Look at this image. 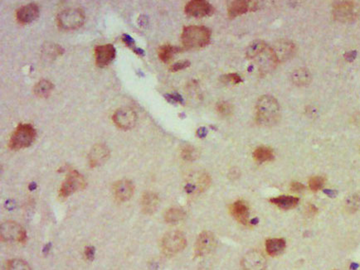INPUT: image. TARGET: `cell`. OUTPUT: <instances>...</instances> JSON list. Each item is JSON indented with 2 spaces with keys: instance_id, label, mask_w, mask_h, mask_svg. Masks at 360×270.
I'll return each mask as SVG.
<instances>
[{
  "instance_id": "6da1fadb",
  "label": "cell",
  "mask_w": 360,
  "mask_h": 270,
  "mask_svg": "<svg viewBox=\"0 0 360 270\" xmlns=\"http://www.w3.org/2000/svg\"><path fill=\"white\" fill-rule=\"evenodd\" d=\"M256 118L257 123L263 126H272L281 118L279 103L271 96H262L256 105Z\"/></svg>"
},
{
  "instance_id": "7a4b0ae2",
  "label": "cell",
  "mask_w": 360,
  "mask_h": 270,
  "mask_svg": "<svg viewBox=\"0 0 360 270\" xmlns=\"http://www.w3.org/2000/svg\"><path fill=\"white\" fill-rule=\"evenodd\" d=\"M211 30L204 26H188L182 32L181 42L185 49H200L209 44Z\"/></svg>"
},
{
  "instance_id": "3957f363",
  "label": "cell",
  "mask_w": 360,
  "mask_h": 270,
  "mask_svg": "<svg viewBox=\"0 0 360 270\" xmlns=\"http://www.w3.org/2000/svg\"><path fill=\"white\" fill-rule=\"evenodd\" d=\"M36 138V130L30 124H20L16 128L9 140L12 150H20L30 147Z\"/></svg>"
},
{
  "instance_id": "277c9868",
  "label": "cell",
  "mask_w": 360,
  "mask_h": 270,
  "mask_svg": "<svg viewBox=\"0 0 360 270\" xmlns=\"http://www.w3.org/2000/svg\"><path fill=\"white\" fill-rule=\"evenodd\" d=\"M187 245L184 233L179 230H173L166 233L162 238V252L168 257H172L181 252Z\"/></svg>"
},
{
  "instance_id": "5b68a950",
  "label": "cell",
  "mask_w": 360,
  "mask_h": 270,
  "mask_svg": "<svg viewBox=\"0 0 360 270\" xmlns=\"http://www.w3.org/2000/svg\"><path fill=\"white\" fill-rule=\"evenodd\" d=\"M85 18V14L81 9H65L57 16V23L61 29L70 31L81 27Z\"/></svg>"
},
{
  "instance_id": "8992f818",
  "label": "cell",
  "mask_w": 360,
  "mask_h": 270,
  "mask_svg": "<svg viewBox=\"0 0 360 270\" xmlns=\"http://www.w3.org/2000/svg\"><path fill=\"white\" fill-rule=\"evenodd\" d=\"M87 183L82 175L77 171L72 170L68 172L65 181L63 182L59 191V196L62 198H67L77 191L83 190Z\"/></svg>"
},
{
  "instance_id": "52a82bcc",
  "label": "cell",
  "mask_w": 360,
  "mask_h": 270,
  "mask_svg": "<svg viewBox=\"0 0 360 270\" xmlns=\"http://www.w3.org/2000/svg\"><path fill=\"white\" fill-rule=\"evenodd\" d=\"M0 237L5 242H19L25 243L27 239L26 231L23 228L14 221H6L1 225Z\"/></svg>"
},
{
  "instance_id": "ba28073f",
  "label": "cell",
  "mask_w": 360,
  "mask_h": 270,
  "mask_svg": "<svg viewBox=\"0 0 360 270\" xmlns=\"http://www.w3.org/2000/svg\"><path fill=\"white\" fill-rule=\"evenodd\" d=\"M334 18L340 22L353 21L356 18L357 10L355 4L352 1H339L333 6Z\"/></svg>"
},
{
  "instance_id": "9c48e42d",
  "label": "cell",
  "mask_w": 360,
  "mask_h": 270,
  "mask_svg": "<svg viewBox=\"0 0 360 270\" xmlns=\"http://www.w3.org/2000/svg\"><path fill=\"white\" fill-rule=\"evenodd\" d=\"M112 118L115 125L121 130H129L136 124L137 114L132 109L123 107L115 112Z\"/></svg>"
},
{
  "instance_id": "30bf717a",
  "label": "cell",
  "mask_w": 360,
  "mask_h": 270,
  "mask_svg": "<svg viewBox=\"0 0 360 270\" xmlns=\"http://www.w3.org/2000/svg\"><path fill=\"white\" fill-rule=\"evenodd\" d=\"M185 14L195 18L209 17L214 14L215 9L210 3L204 0H192L186 5Z\"/></svg>"
},
{
  "instance_id": "8fae6325",
  "label": "cell",
  "mask_w": 360,
  "mask_h": 270,
  "mask_svg": "<svg viewBox=\"0 0 360 270\" xmlns=\"http://www.w3.org/2000/svg\"><path fill=\"white\" fill-rule=\"evenodd\" d=\"M216 238L210 231H204L199 234L195 246L196 257L205 256L210 254L216 247Z\"/></svg>"
},
{
  "instance_id": "7c38bea8",
  "label": "cell",
  "mask_w": 360,
  "mask_h": 270,
  "mask_svg": "<svg viewBox=\"0 0 360 270\" xmlns=\"http://www.w3.org/2000/svg\"><path fill=\"white\" fill-rule=\"evenodd\" d=\"M273 57L275 59V63H284L293 56L295 52V46L294 43L289 41H279L270 47Z\"/></svg>"
},
{
  "instance_id": "4fadbf2b",
  "label": "cell",
  "mask_w": 360,
  "mask_h": 270,
  "mask_svg": "<svg viewBox=\"0 0 360 270\" xmlns=\"http://www.w3.org/2000/svg\"><path fill=\"white\" fill-rule=\"evenodd\" d=\"M242 267L243 270H265L266 268V258L258 250H251L242 258Z\"/></svg>"
},
{
  "instance_id": "5bb4252c",
  "label": "cell",
  "mask_w": 360,
  "mask_h": 270,
  "mask_svg": "<svg viewBox=\"0 0 360 270\" xmlns=\"http://www.w3.org/2000/svg\"><path fill=\"white\" fill-rule=\"evenodd\" d=\"M116 56L117 49L114 45H100L95 48L96 63L98 67H104L109 65L116 58Z\"/></svg>"
},
{
  "instance_id": "9a60e30c",
  "label": "cell",
  "mask_w": 360,
  "mask_h": 270,
  "mask_svg": "<svg viewBox=\"0 0 360 270\" xmlns=\"http://www.w3.org/2000/svg\"><path fill=\"white\" fill-rule=\"evenodd\" d=\"M257 2L235 0L228 3V14L230 18H234L237 16L242 15L248 11H254L257 9Z\"/></svg>"
},
{
  "instance_id": "2e32d148",
  "label": "cell",
  "mask_w": 360,
  "mask_h": 270,
  "mask_svg": "<svg viewBox=\"0 0 360 270\" xmlns=\"http://www.w3.org/2000/svg\"><path fill=\"white\" fill-rule=\"evenodd\" d=\"M134 192V186L132 182L123 179L117 182L113 186V194L117 201L124 202L132 197Z\"/></svg>"
},
{
  "instance_id": "e0dca14e",
  "label": "cell",
  "mask_w": 360,
  "mask_h": 270,
  "mask_svg": "<svg viewBox=\"0 0 360 270\" xmlns=\"http://www.w3.org/2000/svg\"><path fill=\"white\" fill-rule=\"evenodd\" d=\"M110 157V150L105 144L98 143L90 151L89 164L92 168H97L103 165Z\"/></svg>"
},
{
  "instance_id": "ac0fdd59",
  "label": "cell",
  "mask_w": 360,
  "mask_h": 270,
  "mask_svg": "<svg viewBox=\"0 0 360 270\" xmlns=\"http://www.w3.org/2000/svg\"><path fill=\"white\" fill-rule=\"evenodd\" d=\"M39 16V8L36 4L24 5L16 11V18L21 24H27L36 20Z\"/></svg>"
},
{
  "instance_id": "d6986e66",
  "label": "cell",
  "mask_w": 360,
  "mask_h": 270,
  "mask_svg": "<svg viewBox=\"0 0 360 270\" xmlns=\"http://www.w3.org/2000/svg\"><path fill=\"white\" fill-rule=\"evenodd\" d=\"M159 198L152 192H146L141 197V211L146 215H151L159 207Z\"/></svg>"
},
{
  "instance_id": "ffe728a7",
  "label": "cell",
  "mask_w": 360,
  "mask_h": 270,
  "mask_svg": "<svg viewBox=\"0 0 360 270\" xmlns=\"http://www.w3.org/2000/svg\"><path fill=\"white\" fill-rule=\"evenodd\" d=\"M231 213L240 223L246 226L248 224L249 208L243 201H237L231 205Z\"/></svg>"
},
{
  "instance_id": "44dd1931",
  "label": "cell",
  "mask_w": 360,
  "mask_h": 270,
  "mask_svg": "<svg viewBox=\"0 0 360 270\" xmlns=\"http://www.w3.org/2000/svg\"><path fill=\"white\" fill-rule=\"evenodd\" d=\"M287 242L282 238H273L266 241V252L271 256H278L284 251Z\"/></svg>"
},
{
  "instance_id": "7402d4cb",
  "label": "cell",
  "mask_w": 360,
  "mask_h": 270,
  "mask_svg": "<svg viewBox=\"0 0 360 270\" xmlns=\"http://www.w3.org/2000/svg\"><path fill=\"white\" fill-rule=\"evenodd\" d=\"M271 203L276 205L282 210H291L296 207L299 204V198L292 196H280L270 199Z\"/></svg>"
},
{
  "instance_id": "603a6c76",
  "label": "cell",
  "mask_w": 360,
  "mask_h": 270,
  "mask_svg": "<svg viewBox=\"0 0 360 270\" xmlns=\"http://www.w3.org/2000/svg\"><path fill=\"white\" fill-rule=\"evenodd\" d=\"M311 72L307 68H300V69L295 70L292 73L291 76V80L293 81L294 84L296 85H307L311 83Z\"/></svg>"
},
{
  "instance_id": "cb8c5ba5",
  "label": "cell",
  "mask_w": 360,
  "mask_h": 270,
  "mask_svg": "<svg viewBox=\"0 0 360 270\" xmlns=\"http://www.w3.org/2000/svg\"><path fill=\"white\" fill-rule=\"evenodd\" d=\"M54 85L48 80H41L34 85V93L40 98H47L53 91Z\"/></svg>"
},
{
  "instance_id": "d4e9b609",
  "label": "cell",
  "mask_w": 360,
  "mask_h": 270,
  "mask_svg": "<svg viewBox=\"0 0 360 270\" xmlns=\"http://www.w3.org/2000/svg\"><path fill=\"white\" fill-rule=\"evenodd\" d=\"M267 45L262 40H256L251 43L246 51V56L247 59L257 58L261 54L263 53L267 49Z\"/></svg>"
},
{
  "instance_id": "484cf974",
  "label": "cell",
  "mask_w": 360,
  "mask_h": 270,
  "mask_svg": "<svg viewBox=\"0 0 360 270\" xmlns=\"http://www.w3.org/2000/svg\"><path fill=\"white\" fill-rule=\"evenodd\" d=\"M179 51H181V48L174 47L172 45L165 44L159 47L158 55L161 62L163 63H168L172 60L173 56Z\"/></svg>"
},
{
  "instance_id": "4316f807",
  "label": "cell",
  "mask_w": 360,
  "mask_h": 270,
  "mask_svg": "<svg viewBox=\"0 0 360 270\" xmlns=\"http://www.w3.org/2000/svg\"><path fill=\"white\" fill-rule=\"evenodd\" d=\"M253 158L258 163H265V162L272 161L275 156H274V153L271 148L265 147V146H261V147L256 148L255 151L253 152Z\"/></svg>"
},
{
  "instance_id": "83f0119b",
  "label": "cell",
  "mask_w": 360,
  "mask_h": 270,
  "mask_svg": "<svg viewBox=\"0 0 360 270\" xmlns=\"http://www.w3.org/2000/svg\"><path fill=\"white\" fill-rule=\"evenodd\" d=\"M186 213L184 211L179 208H171L167 211L164 215V220L169 224H176L183 221L185 218Z\"/></svg>"
},
{
  "instance_id": "f1b7e54d",
  "label": "cell",
  "mask_w": 360,
  "mask_h": 270,
  "mask_svg": "<svg viewBox=\"0 0 360 270\" xmlns=\"http://www.w3.org/2000/svg\"><path fill=\"white\" fill-rule=\"evenodd\" d=\"M360 208V197L358 195L349 196L345 201V209L349 213H355Z\"/></svg>"
},
{
  "instance_id": "f546056e",
  "label": "cell",
  "mask_w": 360,
  "mask_h": 270,
  "mask_svg": "<svg viewBox=\"0 0 360 270\" xmlns=\"http://www.w3.org/2000/svg\"><path fill=\"white\" fill-rule=\"evenodd\" d=\"M216 110L221 116H230L233 114V106L227 101H220L216 105Z\"/></svg>"
},
{
  "instance_id": "4dcf8cb0",
  "label": "cell",
  "mask_w": 360,
  "mask_h": 270,
  "mask_svg": "<svg viewBox=\"0 0 360 270\" xmlns=\"http://www.w3.org/2000/svg\"><path fill=\"white\" fill-rule=\"evenodd\" d=\"M8 270H31L27 262L19 259L9 260L7 265Z\"/></svg>"
},
{
  "instance_id": "1f68e13d",
  "label": "cell",
  "mask_w": 360,
  "mask_h": 270,
  "mask_svg": "<svg viewBox=\"0 0 360 270\" xmlns=\"http://www.w3.org/2000/svg\"><path fill=\"white\" fill-rule=\"evenodd\" d=\"M182 157L187 161H195L199 157V153L195 147L187 145L182 150Z\"/></svg>"
},
{
  "instance_id": "d6a6232c",
  "label": "cell",
  "mask_w": 360,
  "mask_h": 270,
  "mask_svg": "<svg viewBox=\"0 0 360 270\" xmlns=\"http://www.w3.org/2000/svg\"><path fill=\"white\" fill-rule=\"evenodd\" d=\"M324 184H325V178L320 176H313L309 181L310 189L315 192L321 190L324 188Z\"/></svg>"
},
{
  "instance_id": "836d02e7",
  "label": "cell",
  "mask_w": 360,
  "mask_h": 270,
  "mask_svg": "<svg viewBox=\"0 0 360 270\" xmlns=\"http://www.w3.org/2000/svg\"><path fill=\"white\" fill-rule=\"evenodd\" d=\"M221 80L224 83H231L233 85H237L242 82V80L239 75L236 73L227 74L225 76H221Z\"/></svg>"
},
{
  "instance_id": "e575fe53",
  "label": "cell",
  "mask_w": 360,
  "mask_h": 270,
  "mask_svg": "<svg viewBox=\"0 0 360 270\" xmlns=\"http://www.w3.org/2000/svg\"><path fill=\"white\" fill-rule=\"evenodd\" d=\"M189 66H190V62L181 61V62H178V63H175L174 65L171 66L170 70L172 72H179V71H181V70L186 69Z\"/></svg>"
},
{
  "instance_id": "d590c367",
  "label": "cell",
  "mask_w": 360,
  "mask_h": 270,
  "mask_svg": "<svg viewBox=\"0 0 360 270\" xmlns=\"http://www.w3.org/2000/svg\"><path fill=\"white\" fill-rule=\"evenodd\" d=\"M304 189H306V187H304L302 183H297V182H294V183H292L291 184V190L292 191V192H303Z\"/></svg>"
},
{
  "instance_id": "8d00e7d4",
  "label": "cell",
  "mask_w": 360,
  "mask_h": 270,
  "mask_svg": "<svg viewBox=\"0 0 360 270\" xmlns=\"http://www.w3.org/2000/svg\"><path fill=\"white\" fill-rule=\"evenodd\" d=\"M85 255L86 258L88 259V260H92L94 259L95 255V249L94 247H87L85 250Z\"/></svg>"
},
{
  "instance_id": "74e56055",
  "label": "cell",
  "mask_w": 360,
  "mask_h": 270,
  "mask_svg": "<svg viewBox=\"0 0 360 270\" xmlns=\"http://www.w3.org/2000/svg\"><path fill=\"white\" fill-rule=\"evenodd\" d=\"M307 212H308V215L313 217L315 215L317 214L318 209L316 208V206H315L314 205H309Z\"/></svg>"
},
{
  "instance_id": "f35d334b",
  "label": "cell",
  "mask_w": 360,
  "mask_h": 270,
  "mask_svg": "<svg viewBox=\"0 0 360 270\" xmlns=\"http://www.w3.org/2000/svg\"><path fill=\"white\" fill-rule=\"evenodd\" d=\"M324 193L325 194L328 195L329 197H336V196H337V192L336 191H334V190H324Z\"/></svg>"
},
{
  "instance_id": "ab89813d",
  "label": "cell",
  "mask_w": 360,
  "mask_h": 270,
  "mask_svg": "<svg viewBox=\"0 0 360 270\" xmlns=\"http://www.w3.org/2000/svg\"><path fill=\"white\" fill-rule=\"evenodd\" d=\"M358 263H352L351 266H350V268L352 270H356L358 268Z\"/></svg>"
}]
</instances>
